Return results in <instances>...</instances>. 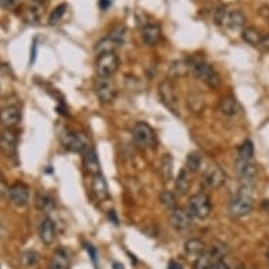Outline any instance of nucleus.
<instances>
[{"label":"nucleus","mask_w":269,"mask_h":269,"mask_svg":"<svg viewBox=\"0 0 269 269\" xmlns=\"http://www.w3.org/2000/svg\"><path fill=\"white\" fill-rule=\"evenodd\" d=\"M94 93L97 96L100 103L103 105H110L114 102L117 96V89L113 85L110 79L107 78H97L94 83Z\"/></svg>","instance_id":"8"},{"label":"nucleus","mask_w":269,"mask_h":269,"mask_svg":"<svg viewBox=\"0 0 269 269\" xmlns=\"http://www.w3.org/2000/svg\"><path fill=\"white\" fill-rule=\"evenodd\" d=\"M202 162H203V159L200 157L199 152H190V154H187L186 157V169L190 174L199 172L200 168H202Z\"/></svg>","instance_id":"30"},{"label":"nucleus","mask_w":269,"mask_h":269,"mask_svg":"<svg viewBox=\"0 0 269 269\" xmlns=\"http://www.w3.org/2000/svg\"><path fill=\"white\" fill-rule=\"evenodd\" d=\"M42 13H44V5L31 2V5L24 10V18L27 23H38L41 20Z\"/></svg>","instance_id":"28"},{"label":"nucleus","mask_w":269,"mask_h":269,"mask_svg":"<svg viewBox=\"0 0 269 269\" xmlns=\"http://www.w3.org/2000/svg\"><path fill=\"white\" fill-rule=\"evenodd\" d=\"M133 137L135 142L142 148H155L157 145V135L148 123L138 121L133 129Z\"/></svg>","instance_id":"7"},{"label":"nucleus","mask_w":269,"mask_h":269,"mask_svg":"<svg viewBox=\"0 0 269 269\" xmlns=\"http://www.w3.org/2000/svg\"><path fill=\"white\" fill-rule=\"evenodd\" d=\"M158 94L161 102H162L169 110L176 113V92L175 85L172 82V79L168 78V79H164L162 82L159 83Z\"/></svg>","instance_id":"11"},{"label":"nucleus","mask_w":269,"mask_h":269,"mask_svg":"<svg viewBox=\"0 0 269 269\" xmlns=\"http://www.w3.org/2000/svg\"><path fill=\"white\" fill-rule=\"evenodd\" d=\"M9 189H10V186H7L6 181L3 178H0V199L9 198Z\"/></svg>","instance_id":"41"},{"label":"nucleus","mask_w":269,"mask_h":269,"mask_svg":"<svg viewBox=\"0 0 269 269\" xmlns=\"http://www.w3.org/2000/svg\"><path fill=\"white\" fill-rule=\"evenodd\" d=\"M228 254V248L223 242H216L209 250H206L200 257L196 258L193 269H210L211 265L217 261H220Z\"/></svg>","instance_id":"2"},{"label":"nucleus","mask_w":269,"mask_h":269,"mask_svg":"<svg viewBox=\"0 0 269 269\" xmlns=\"http://www.w3.org/2000/svg\"><path fill=\"white\" fill-rule=\"evenodd\" d=\"M21 3V0H0V7L7 9V10H13L16 9Z\"/></svg>","instance_id":"39"},{"label":"nucleus","mask_w":269,"mask_h":269,"mask_svg":"<svg viewBox=\"0 0 269 269\" xmlns=\"http://www.w3.org/2000/svg\"><path fill=\"white\" fill-rule=\"evenodd\" d=\"M187 210L192 214V217H196L199 220H205L210 216L211 213L210 198L206 193H202V192L190 196L189 203H187Z\"/></svg>","instance_id":"4"},{"label":"nucleus","mask_w":269,"mask_h":269,"mask_svg":"<svg viewBox=\"0 0 269 269\" xmlns=\"http://www.w3.org/2000/svg\"><path fill=\"white\" fill-rule=\"evenodd\" d=\"M190 185H192V176H190V172H189L186 168H182L175 179L176 194H179V196L186 194L187 192H189V189H190Z\"/></svg>","instance_id":"20"},{"label":"nucleus","mask_w":269,"mask_h":269,"mask_svg":"<svg viewBox=\"0 0 269 269\" xmlns=\"http://www.w3.org/2000/svg\"><path fill=\"white\" fill-rule=\"evenodd\" d=\"M218 110L222 111L224 116L233 117L235 114H238L240 111V105L234 96H224L218 103Z\"/></svg>","instance_id":"22"},{"label":"nucleus","mask_w":269,"mask_h":269,"mask_svg":"<svg viewBox=\"0 0 269 269\" xmlns=\"http://www.w3.org/2000/svg\"><path fill=\"white\" fill-rule=\"evenodd\" d=\"M226 181H227L226 172L217 165L209 166L203 174V185L207 189H218L226 183Z\"/></svg>","instance_id":"10"},{"label":"nucleus","mask_w":269,"mask_h":269,"mask_svg":"<svg viewBox=\"0 0 269 269\" xmlns=\"http://www.w3.org/2000/svg\"><path fill=\"white\" fill-rule=\"evenodd\" d=\"M241 37H242V40H244L247 44H250L252 47H261V42H262L263 38V35L259 33V30L254 29V27L242 29Z\"/></svg>","instance_id":"27"},{"label":"nucleus","mask_w":269,"mask_h":269,"mask_svg":"<svg viewBox=\"0 0 269 269\" xmlns=\"http://www.w3.org/2000/svg\"><path fill=\"white\" fill-rule=\"evenodd\" d=\"M168 269H183L181 262H178V261H170L168 263Z\"/></svg>","instance_id":"44"},{"label":"nucleus","mask_w":269,"mask_h":269,"mask_svg":"<svg viewBox=\"0 0 269 269\" xmlns=\"http://www.w3.org/2000/svg\"><path fill=\"white\" fill-rule=\"evenodd\" d=\"M118 47V44L111 37H106L102 41H99L96 44V53L103 54V53H114V50Z\"/></svg>","instance_id":"32"},{"label":"nucleus","mask_w":269,"mask_h":269,"mask_svg":"<svg viewBox=\"0 0 269 269\" xmlns=\"http://www.w3.org/2000/svg\"><path fill=\"white\" fill-rule=\"evenodd\" d=\"M66 9H68V6H66L65 3H62V5H59V6L55 7V9L53 10V13L50 14L48 23L51 24V26L59 23V21L62 20V17L65 16V13H66Z\"/></svg>","instance_id":"36"},{"label":"nucleus","mask_w":269,"mask_h":269,"mask_svg":"<svg viewBox=\"0 0 269 269\" xmlns=\"http://www.w3.org/2000/svg\"><path fill=\"white\" fill-rule=\"evenodd\" d=\"M118 66H120V59L116 53L99 54L97 61H96V72L99 78L110 79L111 76L117 72Z\"/></svg>","instance_id":"5"},{"label":"nucleus","mask_w":269,"mask_h":269,"mask_svg":"<svg viewBox=\"0 0 269 269\" xmlns=\"http://www.w3.org/2000/svg\"><path fill=\"white\" fill-rule=\"evenodd\" d=\"M38 261H40V255H38V252L33 251V250H27V251L21 252V255H20V263L24 268L35 266Z\"/></svg>","instance_id":"31"},{"label":"nucleus","mask_w":269,"mask_h":269,"mask_svg":"<svg viewBox=\"0 0 269 269\" xmlns=\"http://www.w3.org/2000/svg\"><path fill=\"white\" fill-rule=\"evenodd\" d=\"M235 170H237V175L240 178V181L244 183V186H252L257 181L258 168L252 161H244V159L237 158Z\"/></svg>","instance_id":"9"},{"label":"nucleus","mask_w":269,"mask_h":269,"mask_svg":"<svg viewBox=\"0 0 269 269\" xmlns=\"http://www.w3.org/2000/svg\"><path fill=\"white\" fill-rule=\"evenodd\" d=\"M141 35H142V41L145 42L146 45H157L162 37L161 33V27L157 24H148L145 27H142L141 30Z\"/></svg>","instance_id":"19"},{"label":"nucleus","mask_w":269,"mask_h":269,"mask_svg":"<svg viewBox=\"0 0 269 269\" xmlns=\"http://www.w3.org/2000/svg\"><path fill=\"white\" fill-rule=\"evenodd\" d=\"M210 269H230V266L224 262V259H220V261H217V262L213 263Z\"/></svg>","instance_id":"42"},{"label":"nucleus","mask_w":269,"mask_h":269,"mask_svg":"<svg viewBox=\"0 0 269 269\" xmlns=\"http://www.w3.org/2000/svg\"><path fill=\"white\" fill-rule=\"evenodd\" d=\"M109 218H110V220H113V223H114V224H116V226H117L118 224V218H117V216H116V211H109Z\"/></svg>","instance_id":"46"},{"label":"nucleus","mask_w":269,"mask_h":269,"mask_svg":"<svg viewBox=\"0 0 269 269\" xmlns=\"http://www.w3.org/2000/svg\"><path fill=\"white\" fill-rule=\"evenodd\" d=\"M18 145V137L13 130L7 129L0 133V152L6 155L7 158H12L16 155Z\"/></svg>","instance_id":"13"},{"label":"nucleus","mask_w":269,"mask_h":269,"mask_svg":"<svg viewBox=\"0 0 269 269\" xmlns=\"http://www.w3.org/2000/svg\"><path fill=\"white\" fill-rule=\"evenodd\" d=\"M38 235H40V240L45 244V246H51L55 237H57V228H55V223L53 218H50L48 216H45L40 222L38 226Z\"/></svg>","instance_id":"15"},{"label":"nucleus","mask_w":269,"mask_h":269,"mask_svg":"<svg viewBox=\"0 0 269 269\" xmlns=\"http://www.w3.org/2000/svg\"><path fill=\"white\" fill-rule=\"evenodd\" d=\"M185 254L187 257H200L203 252L206 251V244L205 241L200 240V238H189L183 246Z\"/></svg>","instance_id":"24"},{"label":"nucleus","mask_w":269,"mask_h":269,"mask_svg":"<svg viewBox=\"0 0 269 269\" xmlns=\"http://www.w3.org/2000/svg\"><path fill=\"white\" fill-rule=\"evenodd\" d=\"M192 214L189 213L187 209L183 207H178L172 209L169 213V223L172 227L178 230V231H185L192 226Z\"/></svg>","instance_id":"12"},{"label":"nucleus","mask_w":269,"mask_h":269,"mask_svg":"<svg viewBox=\"0 0 269 269\" xmlns=\"http://www.w3.org/2000/svg\"><path fill=\"white\" fill-rule=\"evenodd\" d=\"M268 259H269V251H268Z\"/></svg>","instance_id":"49"},{"label":"nucleus","mask_w":269,"mask_h":269,"mask_svg":"<svg viewBox=\"0 0 269 269\" xmlns=\"http://www.w3.org/2000/svg\"><path fill=\"white\" fill-rule=\"evenodd\" d=\"M254 209V200L250 194L240 193L234 196L228 203V213L234 218H242L248 216Z\"/></svg>","instance_id":"6"},{"label":"nucleus","mask_w":269,"mask_h":269,"mask_svg":"<svg viewBox=\"0 0 269 269\" xmlns=\"http://www.w3.org/2000/svg\"><path fill=\"white\" fill-rule=\"evenodd\" d=\"M9 199H10L13 205L17 206V207L27 206L30 200L29 187L26 186L24 183H21V182L13 183L10 189H9Z\"/></svg>","instance_id":"14"},{"label":"nucleus","mask_w":269,"mask_h":269,"mask_svg":"<svg viewBox=\"0 0 269 269\" xmlns=\"http://www.w3.org/2000/svg\"><path fill=\"white\" fill-rule=\"evenodd\" d=\"M33 3H38V5H44L45 6V3H47L48 0H31Z\"/></svg>","instance_id":"48"},{"label":"nucleus","mask_w":269,"mask_h":269,"mask_svg":"<svg viewBox=\"0 0 269 269\" xmlns=\"http://www.w3.org/2000/svg\"><path fill=\"white\" fill-rule=\"evenodd\" d=\"M189 74H192V62H189L186 59H179V61L172 62V65H170V78H183V76L189 75Z\"/></svg>","instance_id":"23"},{"label":"nucleus","mask_w":269,"mask_h":269,"mask_svg":"<svg viewBox=\"0 0 269 269\" xmlns=\"http://www.w3.org/2000/svg\"><path fill=\"white\" fill-rule=\"evenodd\" d=\"M159 202H161V205L166 207V209H175L176 207V194L172 193L170 190H164L161 196H159Z\"/></svg>","instance_id":"35"},{"label":"nucleus","mask_w":269,"mask_h":269,"mask_svg":"<svg viewBox=\"0 0 269 269\" xmlns=\"http://www.w3.org/2000/svg\"><path fill=\"white\" fill-rule=\"evenodd\" d=\"M70 259L69 254L65 248H58L54 252L53 258L50 261L48 269H69Z\"/></svg>","instance_id":"18"},{"label":"nucleus","mask_w":269,"mask_h":269,"mask_svg":"<svg viewBox=\"0 0 269 269\" xmlns=\"http://www.w3.org/2000/svg\"><path fill=\"white\" fill-rule=\"evenodd\" d=\"M252 158H254V144L252 141L246 140L238 148V159L252 161Z\"/></svg>","instance_id":"33"},{"label":"nucleus","mask_w":269,"mask_h":269,"mask_svg":"<svg viewBox=\"0 0 269 269\" xmlns=\"http://www.w3.org/2000/svg\"><path fill=\"white\" fill-rule=\"evenodd\" d=\"M224 24L227 26L228 29L241 30L244 27V24H246V16H244V13L240 12V10L228 12Z\"/></svg>","instance_id":"26"},{"label":"nucleus","mask_w":269,"mask_h":269,"mask_svg":"<svg viewBox=\"0 0 269 269\" xmlns=\"http://www.w3.org/2000/svg\"><path fill=\"white\" fill-rule=\"evenodd\" d=\"M35 205H37V207L40 209V210L45 211V213H48V211H51L55 207V205H54V200L48 196V194H38L37 196V202H35Z\"/></svg>","instance_id":"34"},{"label":"nucleus","mask_w":269,"mask_h":269,"mask_svg":"<svg viewBox=\"0 0 269 269\" xmlns=\"http://www.w3.org/2000/svg\"><path fill=\"white\" fill-rule=\"evenodd\" d=\"M126 35H127L126 27H124V26H117V27H114V30L111 31L110 37L114 41L117 42L118 45H123L124 41H126Z\"/></svg>","instance_id":"37"},{"label":"nucleus","mask_w":269,"mask_h":269,"mask_svg":"<svg viewBox=\"0 0 269 269\" xmlns=\"http://www.w3.org/2000/svg\"><path fill=\"white\" fill-rule=\"evenodd\" d=\"M261 47L265 48V50H269V34L263 35L262 42H261Z\"/></svg>","instance_id":"45"},{"label":"nucleus","mask_w":269,"mask_h":269,"mask_svg":"<svg viewBox=\"0 0 269 269\" xmlns=\"http://www.w3.org/2000/svg\"><path fill=\"white\" fill-rule=\"evenodd\" d=\"M111 3H113V0H99V6L106 10V9H109L111 6Z\"/></svg>","instance_id":"43"},{"label":"nucleus","mask_w":269,"mask_h":269,"mask_svg":"<svg viewBox=\"0 0 269 269\" xmlns=\"http://www.w3.org/2000/svg\"><path fill=\"white\" fill-rule=\"evenodd\" d=\"M159 172L164 182H170L174 178V158L170 154H165L161 158V164H159Z\"/></svg>","instance_id":"25"},{"label":"nucleus","mask_w":269,"mask_h":269,"mask_svg":"<svg viewBox=\"0 0 269 269\" xmlns=\"http://www.w3.org/2000/svg\"><path fill=\"white\" fill-rule=\"evenodd\" d=\"M86 251H88V254L90 255V258H92V262H93V265L97 268V251H96V248H94L93 246H90V244H86Z\"/></svg>","instance_id":"40"},{"label":"nucleus","mask_w":269,"mask_h":269,"mask_svg":"<svg viewBox=\"0 0 269 269\" xmlns=\"http://www.w3.org/2000/svg\"><path fill=\"white\" fill-rule=\"evenodd\" d=\"M61 142L64 145L65 150L70 152H79V154H85V152L90 150V141L83 133H76V131H66L61 137Z\"/></svg>","instance_id":"3"},{"label":"nucleus","mask_w":269,"mask_h":269,"mask_svg":"<svg viewBox=\"0 0 269 269\" xmlns=\"http://www.w3.org/2000/svg\"><path fill=\"white\" fill-rule=\"evenodd\" d=\"M227 13L228 10L224 6H218L214 10V21L217 24H224L226 21V17H227Z\"/></svg>","instance_id":"38"},{"label":"nucleus","mask_w":269,"mask_h":269,"mask_svg":"<svg viewBox=\"0 0 269 269\" xmlns=\"http://www.w3.org/2000/svg\"><path fill=\"white\" fill-rule=\"evenodd\" d=\"M21 120V113L16 106H7L0 110V124L5 126L6 129L12 130L16 127Z\"/></svg>","instance_id":"16"},{"label":"nucleus","mask_w":269,"mask_h":269,"mask_svg":"<svg viewBox=\"0 0 269 269\" xmlns=\"http://www.w3.org/2000/svg\"><path fill=\"white\" fill-rule=\"evenodd\" d=\"M92 192L96 196L97 200H106L110 198V192H109V186H107V182H106L105 176L102 174L92 176Z\"/></svg>","instance_id":"17"},{"label":"nucleus","mask_w":269,"mask_h":269,"mask_svg":"<svg viewBox=\"0 0 269 269\" xmlns=\"http://www.w3.org/2000/svg\"><path fill=\"white\" fill-rule=\"evenodd\" d=\"M113 268H114V269H124V266H123V265H121V263L113 262Z\"/></svg>","instance_id":"47"},{"label":"nucleus","mask_w":269,"mask_h":269,"mask_svg":"<svg viewBox=\"0 0 269 269\" xmlns=\"http://www.w3.org/2000/svg\"><path fill=\"white\" fill-rule=\"evenodd\" d=\"M187 107L194 114L200 113V111L205 109V99H203V96L200 93L189 94V97H187Z\"/></svg>","instance_id":"29"},{"label":"nucleus","mask_w":269,"mask_h":269,"mask_svg":"<svg viewBox=\"0 0 269 269\" xmlns=\"http://www.w3.org/2000/svg\"><path fill=\"white\" fill-rule=\"evenodd\" d=\"M83 166L92 176L102 174L99 158H97V154H96L93 148H90V150H88L83 154Z\"/></svg>","instance_id":"21"},{"label":"nucleus","mask_w":269,"mask_h":269,"mask_svg":"<svg viewBox=\"0 0 269 269\" xmlns=\"http://www.w3.org/2000/svg\"><path fill=\"white\" fill-rule=\"evenodd\" d=\"M192 75L211 89L218 88L222 83V78L217 74V70L210 64L203 61L192 62Z\"/></svg>","instance_id":"1"}]
</instances>
